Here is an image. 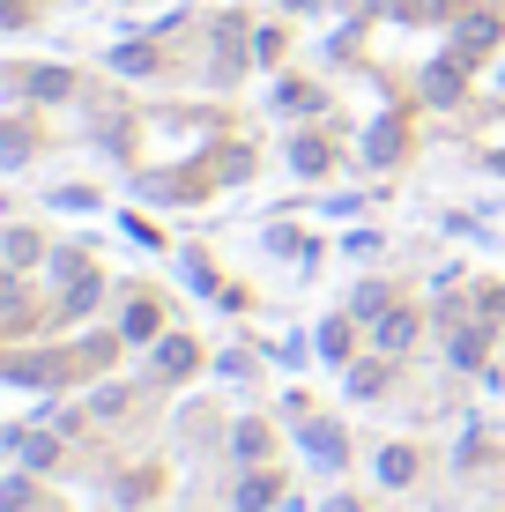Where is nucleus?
Listing matches in <instances>:
<instances>
[{"instance_id": "obj_1", "label": "nucleus", "mask_w": 505, "mask_h": 512, "mask_svg": "<svg viewBox=\"0 0 505 512\" xmlns=\"http://www.w3.org/2000/svg\"><path fill=\"white\" fill-rule=\"evenodd\" d=\"M409 334H416V320H409V312H394V320H387V327H379V342H387V349H402V342H409Z\"/></svg>"}]
</instances>
